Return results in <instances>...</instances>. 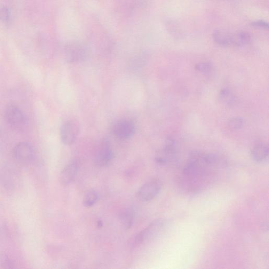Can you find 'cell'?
<instances>
[{"label":"cell","mask_w":269,"mask_h":269,"mask_svg":"<svg viewBox=\"0 0 269 269\" xmlns=\"http://www.w3.org/2000/svg\"><path fill=\"white\" fill-rule=\"evenodd\" d=\"M225 164L223 158L217 154L194 152L185 166L183 177L188 184L191 183L192 189H197Z\"/></svg>","instance_id":"1"},{"label":"cell","mask_w":269,"mask_h":269,"mask_svg":"<svg viewBox=\"0 0 269 269\" xmlns=\"http://www.w3.org/2000/svg\"><path fill=\"white\" fill-rule=\"evenodd\" d=\"M80 127L78 123L75 120H68L63 123L61 127L60 136L63 144L70 145L76 140Z\"/></svg>","instance_id":"2"},{"label":"cell","mask_w":269,"mask_h":269,"mask_svg":"<svg viewBox=\"0 0 269 269\" xmlns=\"http://www.w3.org/2000/svg\"><path fill=\"white\" fill-rule=\"evenodd\" d=\"M162 181L154 179L147 182L138 189L137 197L140 201L149 202L153 200L160 193L162 188Z\"/></svg>","instance_id":"3"},{"label":"cell","mask_w":269,"mask_h":269,"mask_svg":"<svg viewBox=\"0 0 269 269\" xmlns=\"http://www.w3.org/2000/svg\"><path fill=\"white\" fill-rule=\"evenodd\" d=\"M113 152L111 145L107 139H102L97 147L95 162L99 166H105L112 161Z\"/></svg>","instance_id":"4"},{"label":"cell","mask_w":269,"mask_h":269,"mask_svg":"<svg viewBox=\"0 0 269 269\" xmlns=\"http://www.w3.org/2000/svg\"><path fill=\"white\" fill-rule=\"evenodd\" d=\"M165 224V221L163 219L154 221L136 236L135 242L140 244L154 239L162 231Z\"/></svg>","instance_id":"5"},{"label":"cell","mask_w":269,"mask_h":269,"mask_svg":"<svg viewBox=\"0 0 269 269\" xmlns=\"http://www.w3.org/2000/svg\"><path fill=\"white\" fill-rule=\"evenodd\" d=\"M5 118L7 122L15 128L23 127L27 121L25 113L19 107L14 105L6 107Z\"/></svg>","instance_id":"6"},{"label":"cell","mask_w":269,"mask_h":269,"mask_svg":"<svg viewBox=\"0 0 269 269\" xmlns=\"http://www.w3.org/2000/svg\"><path fill=\"white\" fill-rule=\"evenodd\" d=\"M112 131L117 138L127 139L133 135L135 132V127L132 122L128 120H121L114 123Z\"/></svg>","instance_id":"7"},{"label":"cell","mask_w":269,"mask_h":269,"mask_svg":"<svg viewBox=\"0 0 269 269\" xmlns=\"http://www.w3.org/2000/svg\"><path fill=\"white\" fill-rule=\"evenodd\" d=\"M15 159L22 163H28L34 159L35 153L34 147L28 142H21L13 149Z\"/></svg>","instance_id":"8"},{"label":"cell","mask_w":269,"mask_h":269,"mask_svg":"<svg viewBox=\"0 0 269 269\" xmlns=\"http://www.w3.org/2000/svg\"><path fill=\"white\" fill-rule=\"evenodd\" d=\"M177 154L176 146L175 141L169 139L162 149L156 156V161L160 165L167 164L176 159Z\"/></svg>","instance_id":"9"},{"label":"cell","mask_w":269,"mask_h":269,"mask_svg":"<svg viewBox=\"0 0 269 269\" xmlns=\"http://www.w3.org/2000/svg\"><path fill=\"white\" fill-rule=\"evenodd\" d=\"M88 55V51L83 44L74 43L67 46L66 56L69 62H77L84 60Z\"/></svg>","instance_id":"10"},{"label":"cell","mask_w":269,"mask_h":269,"mask_svg":"<svg viewBox=\"0 0 269 269\" xmlns=\"http://www.w3.org/2000/svg\"><path fill=\"white\" fill-rule=\"evenodd\" d=\"M79 162L75 160L67 164L61 171L59 177L60 183L63 185L70 184L76 177L78 169Z\"/></svg>","instance_id":"11"},{"label":"cell","mask_w":269,"mask_h":269,"mask_svg":"<svg viewBox=\"0 0 269 269\" xmlns=\"http://www.w3.org/2000/svg\"><path fill=\"white\" fill-rule=\"evenodd\" d=\"M213 37L216 43L219 45L223 46L235 45V36L225 31H216L213 34Z\"/></svg>","instance_id":"12"},{"label":"cell","mask_w":269,"mask_h":269,"mask_svg":"<svg viewBox=\"0 0 269 269\" xmlns=\"http://www.w3.org/2000/svg\"><path fill=\"white\" fill-rule=\"evenodd\" d=\"M269 154V147L265 143H259L252 149L251 156L255 161L258 162L265 161Z\"/></svg>","instance_id":"13"},{"label":"cell","mask_w":269,"mask_h":269,"mask_svg":"<svg viewBox=\"0 0 269 269\" xmlns=\"http://www.w3.org/2000/svg\"><path fill=\"white\" fill-rule=\"evenodd\" d=\"M134 218V212L130 208L125 209L120 214L122 225L126 229H130L133 225Z\"/></svg>","instance_id":"14"},{"label":"cell","mask_w":269,"mask_h":269,"mask_svg":"<svg viewBox=\"0 0 269 269\" xmlns=\"http://www.w3.org/2000/svg\"><path fill=\"white\" fill-rule=\"evenodd\" d=\"M98 200V193L94 190L91 189L84 194L83 200V204L86 207H91L97 203Z\"/></svg>","instance_id":"15"},{"label":"cell","mask_w":269,"mask_h":269,"mask_svg":"<svg viewBox=\"0 0 269 269\" xmlns=\"http://www.w3.org/2000/svg\"><path fill=\"white\" fill-rule=\"evenodd\" d=\"M219 99L221 102L228 106L235 103V97L227 89H223L220 91Z\"/></svg>","instance_id":"16"},{"label":"cell","mask_w":269,"mask_h":269,"mask_svg":"<svg viewBox=\"0 0 269 269\" xmlns=\"http://www.w3.org/2000/svg\"><path fill=\"white\" fill-rule=\"evenodd\" d=\"M251 40L249 34L246 32H241L235 36V46H242L248 44Z\"/></svg>","instance_id":"17"},{"label":"cell","mask_w":269,"mask_h":269,"mask_svg":"<svg viewBox=\"0 0 269 269\" xmlns=\"http://www.w3.org/2000/svg\"><path fill=\"white\" fill-rule=\"evenodd\" d=\"M229 128L233 130H239L243 125V120L241 117H237L232 118L228 123Z\"/></svg>","instance_id":"18"},{"label":"cell","mask_w":269,"mask_h":269,"mask_svg":"<svg viewBox=\"0 0 269 269\" xmlns=\"http://www.w3.org/2000/svg\"><path fill=\"white\" fill-rule=\"evenodd\" d=\"M196 69L201 73H208L210 72L212 66L209 63H201L196 65Z\"/></svg>","instance_id":"19"},{"label":"cell","mask_w":269,"mask_h":269,"mask_svg":"<svg viewBox=\"0 0 269 269\" xmlns=\"http://www.w3.org/2000/svg\"><path fill=\"white\" fill-rule=\"evenodd\" d=\"M10 17V12L6 6L0 7V20L3 21L9 20Z\"/></svg>","instance_id":"20"},{"label":"cell","mask_w":269,"mask_h":269,"mask_svg":"<svg viewBox=\"0 0 269 269\" xmlns=\"http://www.w3.org/2000/svg\"><path fill=\"white\" fill-rule=\"evenodd\" d=\"M251 25L254 27L262 28L264 29H268V23L264 21L259 20L252 22Z\"/></svg>","instance_id":"21"}]
</instances>
